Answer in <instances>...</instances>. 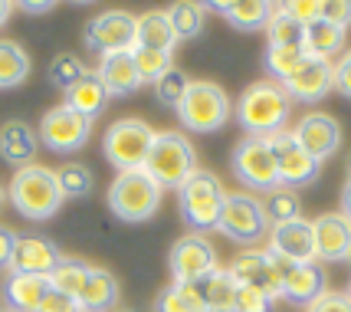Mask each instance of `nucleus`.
I'll return each instance as SVG.
<instances>
[{"label":"nucleus","mask_w":351,"mask_h":312,"mask_svg":"<svg viewBox=\"0 0 351 312\" xmlns=\"http://www.w3.org/2000/svg\"><path fill=\"white\" fill-rule=\"evenodd\" d=\"M289 115H292L289 93L273 79L246 86L240 102H237V122L243 125V132L253 135V139H269L276 132H282Z\"/></svg>","instance_id":"f257e3e1"},{"label":"nucleus","mask_w":351,"mask_h":312,"mask_svg":"<svg viewBox=\"0 0 351 312\" xmlns=\"http://www.w3.org/2000/svg\"><path fill=\"white\" fill-rule=\"evenodd\" d=\"M7 197H10V204L16 207L20 217L36 220V224L56 217L62 207V191H60V181H56V171H49L43 165L16 168Z\"/></svg>","instance_id":"f03ea898"},{"label":"nucleus","mask_w":351,"mask_h":312,"mask_svg":"<svg viewBox=\"0 0 351 312\" xmlns=\"http://www.w3.org/2000/svg\"><path fill=\"white\" fill-rule=\"evenodd\" d=\"M227 201V191L220 184V178L210 171H194L181 187H178V204H181V217L191 227V234L217 230L220 211Z\"/></svg>","instance_id":"7ed1b4c3"},{"label":"nucleus","mask_w":351,"mask_h":312,"mask_svg":"<svg viewBox=\"0 0 351 312\" xmlns=\"http://www.w3.org/2000/svg\"><path fill=\"white\" fill-rule=\"evenodd\" d=\"M197 171V152L184 139L181 132H158L152 145V155L145 161V174L152 178L161 191L178 187Z\"/></svg>","instance_id":"20e7f679"},{"label":"nucleus","mask_w":351,"mask_h":312,"mask_svg":"<svg viewBox=\"0 0 351 312\" xmlns=\"http://www.w3.org/2000/svg\"><path fill=\"white\" fill-rule=\"evenodd\" d=\"M161 194L165 191L145 174V168L141 171H122L108 187V207L125 224H145L158 214Z\"/></svg>","instance_id":"39448f33"},{"label":"nucleus","mask_w":351,"mask_h":312,"mask_svg":"<svg viewBox=\"0 0 351 312\" xmlns=\"http://www.w3.org/2000/svg\"><path fill=\"white\" fill-rule=\"evenodd\" d=\"M178 119L187 132H217L230 122V95L217 86V82H207V79H197L187 86L184 99L178 102Z\"/></svg>","instance_id":"423d86ee"},{"label":"nucleus","mask_w":351,"mask_h":312,"mask_svg":"<svg viewBox=\"0 0 351 312\" xmlns=\"http://www.w3.org/2000/svg\"><path fill=\"white\" fill-rule=\"evenodd\" d=\"M154 135L158 132L148 122H141V119H122V122H115L106 132V141H102L106 161L112 168H119V174L141 171L148 155H152Z\"/></svg>","instance_id":"0eeeda50"},{"label":"nucleus","mask_w":351,"mask_h":312,"mask_svg":"<svg viewBox=\"0 0 351 312\" xmlns=\"http://www.w3.org/2000/svg\"><path fill=\"white\" fill-rule=\"evenodd\" d=\"M217 230L223 237H230V240H237V243H243V247L260 243L263 237H266V230H269V220H266L263 201H256V197L246 194V191L227 194Z\"/></svg>","instance_id":"6e6552de"},{"label":"nucleus","mask_w":351,"mask_h":312,"mask_svg":"<svg viewBox=\"0 0 351 312\" xmlns=\"http://www.w3.org/2000/svg\"><path fill=\"white\" fill-rule=\"evenodd\" d=\"M233 174L240 178V184L253 187V191H276L279 184V161H276V152L269 148L266 139H253L246 135L237 148H233Z\"/></svg>","instance_id":"1a4fd4ad"},{"label":"nucleus","mask_w":351,"mask_h":312,"mask_svg":"<svg viewBox=\"0 0 351 312\" xmlns=\"http://www.w3.org/2000/svg\"><path fill=\"white\" fill-rule=\"evenodd\" d=\"M89 135H92V119L73 112L66 102L46 112L43 119H40V132H36L40 145L49 148V152H56V155L79 152V148L89 141Z\"/></svg>","instance_id":"9d476101"},{"label":"nucleus","mask_w":351,"mask_h":312,"mask_svg":"<svg viewBox=\"0 0 351 312\" xmlns=\"http://www.w3.org/2000/svg\"><path fill=\"white\" fill-rule=\"evenodd\" d=\"M86 47L95 49L99 56L132 53L138 47V16H132L128 10H106L92 16L86 27Z\"/></svg>","instance_id":"9b49d317"},{"label":"nucleus","mask_w":351,"mask_h":312,"mask_svg":"<svg viewBox=\"0 0 351 312\" xmlns=\"http://www.w3.org/2000/svg\"><path fill=\"white\" fill-rule=\"evenodd\" d=\"M174 283H204L217 269V250L204 234H184L168 253Z\"/></svg>","instance_id":"f8f14e48"},{"label":"nucleus","mask_w":351,"mask_h":312,"mask_svg":"<svg viewBox=\"0 0 351 312\" xmlns=\"http://www.w3.org/2000/svg\"><path fill=\"white\" fill-rule=\"evenodd\" d=\"M266 141H269V148L276 152V161H279V184L282 187L299 191V187L312 184V181L319 178V161L295 141L292 128H282V132L269 135Z\"/></svg>","instance_id":"ddd939ff"},{"label":"nucleus","mask_w":351,"mask_h":312,"mask_svg":"<svg viewBox=\"0 0 351 312\" xmlns=\"http://www.w3.org/2000/svg\"><path fill=\"white\" fill-rule=\"evenodd\" d=\"M292 135L319 165L341 148V125L332 115H325V112H306L299 119V125L292 128Z\"/></svg>","instance_id":"4468645a"},{"label":"nucleus","mask_w":351,"mask_h":312,"mask_svg":"<svg viewBox=\"0 0 351 312\" xmlns=\"http://www.w3.org/2000/svg\"><path fill=\"white\" fill-rule=\"evenodd\" d=\"M60 250L53 240L40 234H16L14 256H10V273H23V276H49L60 266Z\"/></svg>","instance_id":"2eb2a0df"},{"label":"nucleus","mask_w":351,"mask_h":312,"mask_svg":"<svg viewBox=\"0 0 351 312\" xmlns=\"http://www.w3.org/2000/svg\"><path fill=\"white\" fill-rule=\"evenodd\" d=\"M282 89L289 93L292 102H295V99H299V102H319V99H325V95L335 89V62L312 60V56H308V60L282 82Z\"/></svg>","instance_id":"dca6fc26"},{"label":"nucleus","mask_w":351,"mask_h":312,"mask_svg":"<svg viewBox=\"0 0 351 312\" xmlns=\"http://www.w3.org/2000/svg\"><path fill=\"white\" fill-rule=\"evenodd\" d=\"M269 253H279L292 263H315V230L312 220L299 217L289 224H276L269 230Z\"/></svg>","instance_id":"f3484780"},{"label":"nucleus","mask_w":351,"mask_h":312,"mask_svg":"<svg viewBox=\"0 0 351 312\" xmlns=\"http://www.w3.org/2000/svg\"><path fill=\"white\" fill-rule=\"evenodd\" d=\"M312 230H315V260H345L351 247V220L338 214H322L312 220Z\"/></svg>","instance_id":"a211bd4d"},{"label":"nucleus","mask_w":351,"mask_h":312,"mask_svg":"<svg viewBox=\"0 0 351 312\" xmlns=\"http://www.w3.org/2000/svg\"><path fill=\"white\" fill-rule=\"evenodd\" d=\"M282 296L295 306H312L319 296H325V273L319 263H292L282 276Z\"/></svg>","instance_id":"6ab92c4d"},{"label":"nucleus","mask_w":351,"mask_h":312,"mask_svg":"<svg viewBox=\"0 0 351 312\" xmlns=\"http://www.w3.org/2000/svg\"><path fill=\"white\" fill-rule=\"evenodd\" d=\"M95 76L102 79L108 95H132L145 86L141 76H138V66L132 53H108V56H102Z\"/></svg>","instance_id":"aec40b11"},{"label":"nucleus","mask_w":351,"mask_h":312,"mask_svg":"<svg viewBox=\"0 0 351 312\" xmlns=\"http://www.w3.org/2000/svg\"><path fill=\"white\" fill-rule=\"evenodd\" d=\"M53 289L49 276H23V273H10L3 283V306L10 312H36L46 293Z\"/></svg>","instance_id":"412c9836"},{"label":"nucleus","mask_w":351,"mask_h":312,"mask_svg":"<svg viewBox=\"0 0 351 312\" xmlns=\"http://www.w3.org/2000/svg\"><path fill=\"white\" fill-rule=\"evenodd\" d=\"M36 132H33L30 125L23 122H7L0 128V158L3 161H10L14 168H27L33 165V158H36Z\"/></svg>","instance_id":"4be33fe9"},{"label":"nucleus","mask_w":351,"mask_h":312,"mask_svg":"<svg viewBox=\"0 0 351 312\" xmlns=\"http://www.w3.org/2000/svg\"><path fill=\"white\" fill-rule=\"evenodd\" d=\"M122 296V289H119V280L102 269V266H92L89 269V280H86V289H82V296H79V306L82 312H112L115 309V302Z\"/></svg>","instance_id":"5701e85b"},{"label":"nucleus","mask_w":351,"mask_h":312,"mask_svg":"<svg viewBox=\"0 0 351 312\" xmlns=\"http://www.w3.org/2000/svg\"><path fill=\"white\" fill-rule=\"evenodd\" d=\"M214 10L223 14L230 27L243 33H256V30H266L269 16H273V3L266 0H233V3H214Z\"/></svg>","instance_id":"b1692460"},{"label":"nucleus","mask_w":351,"mask_h":312,"mask_svg":"<svg viewBox=\"0 0 351 312\" xmlns=\"http://www.w3.org/2000/svg\"><path fill=\"white\" fill-rule=\"evenodd\" d=\"M108 99H112V95H108V89L102 86V79L95 76V73H89V76L79 79L76 86L66 93V106L95 122V115H102V112H106Z\"/></svg>","instance_id":"393cba45"},{"label":"nucleus","mask_w":351,"mask_h":312,"mask_svg":"<svg viewBox=\"0 0 351 312\" xmlns=\"http://www.w3.org/2000/svg\"><path fill=\"white\" fill-rule=\"evenodd\" d=\"M345 47V30L328 23V20H315L312 27H306V40H302V49L312 60H325L332 62V56H338Z\"/></svg>","instance_id":"a878e982"},{"label":"nucleus","mask_w":351,"mask_h":312,"mask_svg":"<svg viewBox=\"0 0 351 312\" xmlns=\"http://www.w3.org/2000/svg\"><path fill=\"white\" fill-rule=\"evenodd\" d=\"M138 47L174 53L178 36H174V30H171L168 10H148V14L138 16Z\"/></svg>","instance_id":"bb28decb"},{"label":"nucleus","mask_w":351,"mask_h":312,"mask_svg":"<svg viewBox=\"0 0 351 312\" xmlns=\"http://www.w3.org/2000/svg\"><path fill=\"white\" fill-rule=\"evenodd\" d=\"M154 312H207L200 283H171L168 289H161Z\"/></svg>","instance_id":"cd10ccee"},{"label":"nucleus","mask_w":351,"mask_h":312,"mask_svg":"<svg viewBox=\"0 0 351 312\" xmlns=\"http://www.w3.org/2000/svg\"><path fill=\"white\" fill-rule=\"evenodd\" d=\"M200 293L207 302V312H233L237 309V280L230 276V269L217 266L207 280L200 283Z\"/></svg>","instance_id":"c85d7f7f"},{"label":"nucleus","mask_w":351,"mask_h":312,"mask_svg":"<svg viewBox=\"0 0 351 312\" xmlns=\"http://www.w3.org/2000/svg\"><path fill=\"white\" fill-rule=\"evenodd\" d=\"M30 76V56L14 40H0V89H16Z\"/></svg>","instance_id":"c756f323"},{"label":"nucleus","mask_w":351,"mask_h":312,"mask_svg":"<svg viewBox=\"0 0 351 312\" xmlns=\"http://www.w3.org/2000/svg\"><path fill=\"white\" fill-rule=\"evenodd\" d=\"M266 36H269V47H292V49H302V40H306V27L295 20V16L279 3L273 7V16L266 23Z\"/></svg>","instance_id":"7c9ffc66"},{"label":"nucleus","mask_w":351,"mask_h":312,"mask_svg":"<svg viewBox=\"0 0 351 312\" xmlns=\"http://www.w3.org/2000/svg\"><path fill=\"white\" fill-rule=\"evenodd\" d=\"M168 20L171 30L178 40H194L204 30V20H207V7L204 3H191V0H178L168 7Z\"/></svg>","instance_id":"2f4dec72"},{"label":"nucleus","mask_w":351,"mask_h":312,"mask_svg":"<svg viewBox=\"0 0 351 312\" xmlns=\"http://www.w3.org/2000/svg\"><path fill=\"white\" fill-rule=\"evenodd\" d=\"M89 263H82V260H66L62 256L60 266L49 273V283H53V289H60L66 296L79 299L82 296V289H86V280H89Z\"/></svg>","instance_id":"473e14b6"},{"label":"nucleus","mask_w":351,"mask_h":312,"mask_svg":"<svg viewBox=\"0 0 351 312\" xmlns=\"http://www.w3.org/2000/svg\"><path fill=\"white\" fill-rule=\"evenodd\" d=\"M263 211H266V220L276 227V224H289V220L302 217V201L289 187H276V191H269V197L263 201Z\"/></svg>","instance_id":"72a5a7b5"},{"label":"nucleus","mask_w":351,"mask_h":312,"mask_svg":"<svg viewBox=\"0 0 351 312\" xmlns=\"http://www.w3.org/2000/svg\"><path fill=\"white\" fill-rule=\"evenodd\" d=\"M306 49H292V47H269L266 49V73L273 76V82H286V79L306 62Z\"/></svg>","instance_id":"f704fd0d"},{"label":"nucleus","mask_w":351,"mask_h":312,"mask_svg":"<svg viewBox=\"0 0 351 312\" xmlns=\"http://www.w3.org/2000/svg\"><path fill=\"white\" fill-rule=\"evenodd\" d=\"M135 56V66H138V76L141 82H158L161 76H168L174 69V56L165 53V49H145V47H135L132 49Z\"/></svg>","instance_id":"c9c22d12"},{"label":"nucleus","mask_w":351,"mask_h":312,"mask_svg":"<svg viewBox=\"0 0 351 312\" xmlns=\"http://www.w3.org/2000/svg\"><path fill=\"white\" fill-rule=\"evenodd\" d=\"M56 181H60L62 201H76V197H86L92 191V171L79 161H66L56 171Z\"/></svg>","instance_id":"e433bc0d"},{"label":"nucleus","mask_w":351,"mask_h":312,"mask_svg":"<svg viewBox=\"0 0 351 312\" xmlns=\"http://www.w3.org/2000/svg\"><path fill=\"white\" fill-rule=\"evenodd\" d=\"M86 76H89V69H86L82 60L73 56V53H60L56 60L49 62V82H53L56 89H62V95L69 93L79 79H86Z\"/></svg>","instance_id":"4c0bfd02"},{"label":"nucleus","mask_w":351,"mask_h":312,"mask_svg":"<svg viewBox=\"0 0 351 312\" xmlns=\"http://www.w3.org/2000/svg\"><path fill=\"white\" fill-rule=\"evenodd\" d=\"M187 86H191V79L184 76V73H178V69H171L168 76H161L158 82H154V95H158V102H161V106L178 109V102L184 99Z\"/></svg>","instance_id":"58836bf2"},{"label":"nucleus","mask_w":351,"mask_h":312,"mask_svg":"<svg viewBox=\"0 0 351 312\" xmlns=\"http://www.w3.org/2000/svg\"><path fill=\"white\" fill-rule=\"evenodd\" d=\"M276 299L269 293H263L256 286H240L237 283V309L233 312H273Z\"/></svg>","instance_id":"ea45409f"},{"label":"nucleus","mask_w":351,"mask_h":312,"mask_svg":"<svg viewBox=\"0 0 351 312\" xmlns=\"http://www.w3.org/2000/svg\"><path fill=\"white\" fill-rule=\"evenodd\" d=\"M302 27H312L315 20H322V3L319 0H292V3H282Z\"/></svg>","instance_id":"a19ab883"},{"label":"nucleus","mask_w":351,"mask_h":312,"mask_svg":"<svg viewBox=\"0 0 351 312\" xmlns=\"http://www.w3.org/2000/svg\"><path fill=\"white\" fill-rule=\"evenodd\" d=\"M322 20H328V23H335L341 30H348L351 27V0H328V3H322Z\"/></svg>","instance_id":"79ce46f5"},{"label":"nucleus","mask_w":351,"mask_h":312,"mask_svg":"<svg viewBox=\"0 0 351 312\" xmlns=\"http://www.w3.org/2000/svg\"><path fill=\"white\" fill-rule=\"evenodd\" d=\"M36 312H82V306H79V299L66 296V293H60V289H49Z\"/></svg>","instance_id":"37998d69"},{"label":"nucleus","mask_w":351,"mask_h":312,"mask_svg":"<svg viewBox=\"0 0 351 312\" xmlns=\"http://www.w3.org/2000/svg\"><path fill=\"white\" fill-rule=\"evenodd\" d=\"M306 312H351V296L348 293H325Z\"/></svg>","instance_id":"c03bdc74"},{"label":"nucleus","mask_w":351,"mask_h":312,"mask_svg":"<svg viewBox=\"0 0 351 312\" xmlns=\"http://www.w3.org/2000/svg\"><path fill=\"white\" fill-rule=\"evenodd\" d=\"M335 89L351 99V49H345L335 62Z\"/></svg>","instance_id":"a18cd8bd"},{"label":"nucleus","mask_w":351,"mask_h":312,"mask_svg":"<svg viewBox=\"0 0 351 312\" xmlns=\"http://www.w3.org/2000/svg\"><path fill=\"white\" fill-rule=\"evenodd\" d=\"M14 243H16V234L10 227H0V273L10 269V256H14Z\"/></svg>","instance_id":"49530a36"},{"label":"nucleus","mask_w":351,"mask_h":312,"mask_svg":"<svg viewBox=\"0 0 351 312\" xmlns=\"http://www.w3.org/2000/svg\"><path fill=\"white\" fill-rule=\"evenodd\" d=\"M341 217L351 220V178L345 181V187H341Z\"/></svg>","instance_id":"de8ad7c7"},{"label":"nucleus","mask_w":351,"mask_h":312,"mask_svg":"<svg viewBox=\"0 0 351 312\" xmlns=\"http://www.w3.org/2000/svg\"><path fill=\"white\" fill-rule=\"evenodd\" d=\"M20 10H27V14H46V10H53V3H36V0H27V3H20Z\"/></svg>","instance_id":"09e8293b"},{"label":"nucleus","mask_w":351,"mask_h":312,"mask_svg":"<svg viewBox=\"0 0 351 312\" xmlns=\"http://www.w3.org/2000/svg\"><path fill=\"white\" fill-rule=\"evenodd\" d=\"M10 14H14V3H7V0H0V27L10 20Z\"/></svg>","instance_id":"8fccbe9b"},{"label":"nucleus","mask_w":351,"mask_h":312,"mask_svg":"<svg viewBox=\"0 0 351 312\" xmlns=\"http://www.w3.org/2000/svg\"><path fill=\"white\" fill-rule=\"evenodd\" d=\"M3 201H7V191H3V187H0V207H3Z\"/></svg>","instance_id":"3c124183"},{"label":"nucleus","mask_w":351,"mask_h":312,"mask_svg":"<svg viewBox=\"0 0 351 312\" xmlns=\"http://www.w3.org/2000/svg\"><path fill=\"white\" fill-rule=\"evenodd\" d=\"M345 260H348V263H351V247H348V256H345Z\"/></svg>","instance_id":"603ef678"},{"label":"nucleus","mask_w":351,"mask_h":312,"mask_svg":"<svg viewBox=\"0 0 351 312\" xmlns=\"http://www.w3.org/2000/svg\"><path fill=\"white\" fill-rule=\"evenodd\" d=\"M348 178H351V158H348Z\"/></svg>","instance_id":"864d4df0"},{"label":"nucleus","mask_w":351,"mask_h":312,"mask_svg":"<svg viewBox=\"0 0 351 312\" xmlns=\"http://www.w3.org/2000/svg\"><path fill=\"white\" fill-rule=\"evenodd\" d=\"M128 312H141V309H128Z\"/></svg>","instance_id":"5fc2aeb1"},{"label":"nucleus","mask_w":351,"mask_h":312,"mask_svg":"<svg viewBox=\"0 0 351 312\" xmlns=\"http://www.w3.org/2000/svg\"><path fill=\"white\" fill-rule=\"evenodd\" d=\"M0 312H10V309H0Z\"/></svg>","instance_id":"6e6d98bb"},{"label":"nucleus","mask_w":351,"mask_h":312,"mask_svg":"<svg viewBox=\"0 0 351 312\" xmlns=\"http://www.w3.org/2000/svg\"><path fill=\"white\" fill-rule=\"evenodd\" d=\"M348 296H351V286H348Z\"/></svg>","instance_id":"4d7b16f0"}]
</instances>
